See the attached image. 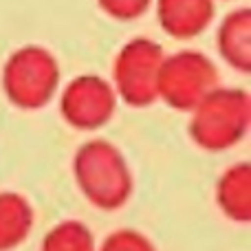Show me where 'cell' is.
Masks as SVG:
<instances>
[{
  "label": "cell",
  "mask_w": 251,
  "mask_h": 251,
  "mask_svg": "<svg viewBox=\"0 0 251 251\" xmlns=\"http://www.w3.org/2000/svg\"><path fill=\"white\" fill-rule=\"evenodd\" d=\"M73 174L82 194L100 209H117L132 192V176L124 154L104 139L86 141L73 159Z\"/></svg>",
  "instance_id": "cell-1"
},
{
  "label": "cell",
  "mask_w": 251,
  "mask_h": 251,
  "mask_svg": "<svg viewBox=\"0 0 251 251\" xmlns=\"http://www.w3.org/2000/svg\"><path fill=\"white\" fill-rule=\"evenodd\" d=\"M249 117L251 104L247 91L216 86L192 108L190 137L203 150H227L247 134Z\"/></svg>",
  "instance_id": "cell-2"
},
{
  "label": "cell",
  "mask_w": 251,
  "mask_h": 251,
  "mask_svg": "<svg viewBox=\"0 0 251 251\" xmlns=\"http://www.w3.org/2000/svg\"><path fill=\"white\" fill-rule=\"evenodd\" d=\"M60 64L49 49L38 44L13 51L2 66V91L13 106L38 110L57 93Z\"/></svg>",
  "instance_id": "cell-3"
},
{
  "label": "cell",
  "mask_w": 251,
  "mask_h": 251,
  "mask_svg": "<svg viewBox=\"0 0 251 251\" xmlns=\"http://www.w3.org/2000/svg\"><path fill=\"white\" fill-rule=\"evenodd\" d=\"M216 86L218 71L214 62L205 53L185 49L163 57L156 95L176 110H192Z\"/></svg>",
  "instance_id": "cell-4"
},
{
  "label": "cell",
  "mask_w": 251,
  "mask_h": 251,
  "mask_svg": "<svg viewBox=\"0 0 251 251\" xmlns=\"http://www.w3.org/2000/svg\"><path fill=\"white\" fill-rule=\"evenodd\" d=\"M163 49L150 38H134L119 49L113 66L115 93L130 106H150L156 100Z\"/></svg>",
  "instance_id": "cell-5"
},
{
  "label": "cell",
  "mask_w": 251,
  "mask_h": 251,
  "mask_svg": "<svg viewBox=\"0 0 251 251\" xmlns=\"http://www.w3.org/2000/svg\"><path fill=\"white\" fill-rule=\"evenodd\" d=\"M117 106L115 88L100 75H79L62 91L60 110L77 130H97L110 122Z\"/></svg>",
  "instance_id": "cell-6"
},
{
  "label": "cell",
  "mask_w": 251,
  "mask_h": 251,
  "mask_svg": "<svg viewBox=\"0 0 251 251\" xmlns=\"http://www.w3.org/2000/svg\"><path fill=\"white\" fill-rule=\"evenodd\" d=\"M161 29L176 40L203 33L214 20V0H156Z\"/></svg>",
  "instance_id": "cell-7"
},
{
  "label": "cell",
  "mask_w": 251,
  "mask_h": 251,
  "mask_svg": "<svg viewBox=\"0 0 251 251\" xmlns=\"http://www.w3.org/2000/svg\"><path fill=\"white\" fill-rule=\"evenodd\" d=\"M221 57L240 73L251 71V11L236 9L223 18L216 33Z\"/></svg>",
  "instance_id": "cell-8"
},
{
  "label": "cell",
  "mask_w": 251,
  "mask_h": 251,
  "mask_svg": "<svg viewBox=\"0 0 251 251\" xmlns=\"http://www.w3.org/2000/svg\"><path fill=\"white\" fill-rule=\"evenodd\" d=\"M216 203L223 214L236 223H249L251 218V168L249 163H236L221 174L216 183Z\"/></svg>",
  "instance_id": "cell-9"
},
{
  "label": "cell",
  "mask_w": 251,
  "mask_h": 251,
  "mask_svg": "<svg viewBox=\"0 0 251 251\" xmlns=\"http://www.w3.org/2000/svg\"><path fill=\"white\" fill-rule=\"evenodd\" d=\"M33 227V209L25 196L0 192V251L16 249Z\"/></svg>",
  "instance_id": "cell-10"
},
{
  "label": "cell",
  "mask_w": 251,
  "mask_h": 251,
  "mask_svg": "<svg viewBox=\"0 0 251 251\" xmlns=\"http://www.w3.org/2000/svg\"><path fill=\"white\" fill-rule=\"evenodd\" d=\"M40 251H95V238L84 223L64 221L44 236Z\"/></svg>",
  "instance_id": "cell-11"
},
{
  "label": "cell",
  "mask_w": 251,
  "mask_h": 251,
  "mask_svg": "<svg viewBox=\"0 0 251 251\" xmlns=\"http://www.w3.org/2000/svg\"><path fill=\"white\" fill-rule=\"evenodd\" d=\"M100 251H156L154 245L134 229H119L104 240Z\"/></svg>",
  "instance_id": "cell-12"
},
{
  "label": "cell",
  "mask_w": 251,
  "mask_h": 251,
  "mask_svg": "<svg viewBox=\"0 0 251 251\" xmlns=\"http://www.w3.org/2000/svg\"><path fill=\"white\" fill-rule=\"evenodd\" d=\"M152 0H97L100 9L110 16L113 20H122V22H128V20H137L139 16L148 11Z\"/></svg>",
  "instance_id": "cell-13"
}]
</instances>
